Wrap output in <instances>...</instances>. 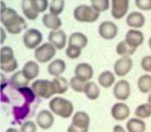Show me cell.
<instances>
[{
  "instance_id": "obj_28",
  "label": "cell",
  "mask_w": 151,
  "mask_h": 132,
  "mask_svg": "<svg viewBox=\"0 0 151 132\" xmlns=\"http://www.w3.org/2000/svg\"><path fill=\"white\" fill-rule=\"evenodd\" d=\"M139 90L143 94L151 92V75L145 74L139 78L137 81Z\"/></svg>"
},
{
  "instance_id": "obj_32",
  "label": "cell",
  "mask_w": 151,
  "mask_h": 132,
  "mask_svg": "<svg viewBox=\"0 0 151 132\" xmlns=\"http://www.w3.org/2000/svg\"><path fill=\"white\" fill-rule=\"evenodd\" d=\"M29 4L32 10L38 15L44 13L50 6L48 0H29Z\"/></svg>"
},
{
  "instance_id": "obj_8",
  "label": "cell",
  "mask_w": 151,
  "mask_h": 132,
  "mask_svg": "<svg viewBox=\"0 0 151 132\" xmlns=\"http://www.w3.org/2000/svg\"><path fill=\"white\" fill-rule=\"evenodd\" d=\"M114 96L119 101H125L131 96V85L126 80H120L116 83L114 87Z\"/></svg>"
},
{
  "instance_id": "obj_18",
  "label": "cell",
  "mask_w": 151,
  "mask_h": 132,
  "mask_svg": "<svg viewBox=\"0 0 151 132\" xmlns=\"http://www.w3.org/2000/svg\"><path fill=\"white\" fill-rule=\"evenodd\" d=\"M24 76L31 81L35 79L39 74V66L38 63L34 61H29L26 62L22 69Z\"/></svg>"
},
{
  "instance_id": "obj_5",
  "label": "cell",
  "mask_w": 151,
  "mask_h": 132,
  "mask_svg": "<svg viewBox=\"0 0 151 132\" xmlns=\"http://www.w3.org/2000/svg\"><path fill=\"white\" fill-rule=\"evenodd\" d=\"M18 62L15 58L13 49L8 46H4L1 48V62L0 68L1 71L6 73L14 72L18 68Z\"/></svg>"
},
{
  "instance_id": "obj_3",
  "label": "cell",
  "mask_w": 151,
  "mask_h": 132,
  "mask_svg": "<svg viewBox=\"0 0 151 132\" xmlns=\"http://www.w3.org/2000/svg\"><path fill=\"white\" fill-rule=\"evenodd\" d=\"M31 89L33 90L36 97L44 99H50L57 94L52 81L45 79L35 80L31 85Z\"/></svg>"
},
{
  "instance_id": "obj_35",
  "label": "cell",
  "mask_w": 151,
  "mask_h": 132,
  "mask_svg": "<svg viewBox=\"0 0 151 132\" xmlns=\"http://www.w3.org/2000/svg\"><path fill=\"white\" fill-rule=\"evenodd\" d=\"M91 6L99 13L105 12L110 8V0H90Z\"/></svg>"
},
{
  "instance_id": "obj_10",
  "label": "cell",
  "mask_w": 151,
  "mask_h": 132,
  "mask_svg": "<svg viewBox=\"0 0 151 132\" xmlns=\"http://www.w3.org/2000/svg\"><path fill=\"white\" fill-rule=\"evenodd\" d=\"M130 0H111V13L114 19H122L129 10Z\"/></svg>"
},
{
  "instance_id": "obj_36",
  "label": "cell",
  "mask_w": 151,
  "mask_h": 132,
  "mask_svg": "<svg viewBox=\"0 0 151 132\" xmlns=\"http://www.w3.org/2000/svg\"><path fill=\"white\" fill-rule=\"evenodd\" d=\"M17 90L18 92H19L20 94H22V96L24 97L25 102H27V103L31 104V103L35 100L36 95H35L33 90H32L31 88H29V87H22V88L19 89Z\"/></svg>"
},
{
  "instance_id": "obj_20",
  "label": "cell",
  "mask_w": 151,
  "mask_h": 132,
  "mask_svg": "<svg viewBox=\"0 0 151 132\" xmlns=\"http://www.w3.org/2000/svg\"><path fill=\"white\" fill-rule=\"evenodd\" d=\"M66 69V63L63 59L58 58L50 62L47 67L48 73L52 76H60Z\"/></svg>"
},
{
  "instance_id": "obj_40",
  "label": "cell",
  "mask_w": 151,
  "mask_h": 132,
  "mask_svg": "<svg viewBox=\"0 0 151 132\" xmlns=\"http://www.w3.org/2000/svg\"><path fill=\"white\" fill-rule=\"evenodd\" d=\"M136 6L144 11L151 10V0H135Z\"/></svg>"
},
{
  "instance_id": "obj_11",
  "label": "cell",
  "mask_w": 151,
  "mask_h": 132,
  "mask_svg": "<svg viewBox=\"0 0 151 132\" xmlns=\"http://www.w3.org/2000/svg\"><path fill=\"white\" fill-rule=\"evenodd\" d=\"M132 67V59L130 57H122L114 63V70L118 77H124L131 72Z\"/></svg>"
},
{
  "instance_id": "obj_6",
  "label": "cell",
  "mask_w": 151,
  "mask_h": 132,
  "mask_svg": "<svg viewBox=\"0 0 151 132\" xmlns=\"http://www.w3.org/2000/svg\"><path fill=\"white\" fill-rule=\"evenodd\" d=\"M57 49L50 42L44 43L35 50L34 56L35 60L41 63L50 61L56 54Z\"/></svg>"
},
{
  "instance_id": "obj_42",
  "label": "cell",
  "mask_w": 151,
  "mask_h": 132,
  "mask_svg": "<svg viewBox=\"0 0 151 132\" xmlns=\"http://www.w3.org/2000/svg\"><path fill=\"white\" fill-rule=\"evenodd\" d=\"M88 129H83V128H78L74 125L71 124L67 128V132H88Z\"/></svg>"
},
{
  "instance_id": "obj_41",
  "label": "cell",
  "mask_w": 151,
  "mask_h": 132,
  "mask_svg": "<svg viewBox=\"0 0 151 132\" xmlns=\"http://www.w3.org/2000/svg\"><path fill=\"white\" fill-rule=\"evenodd\" d=\"M141 66L146 72L151 73V56H147L143 57L141 61Z\"/></svg>"
},
{
  "instance_id": "obj_19",
  "label": "cell",
  "mask_w": 151,
  "mask_h": 132,
  "mask_svg": "<svg viewBox=\"0 0 151 132\" xmlns=\"http://www.w3.org/2000/svg\"><path fill=\"white\" fill-rule=\"evenodd\" d=\"M72 124L78 128L88 129L90 125V118L88 114L83 111L77 112L72 117Z\"/></svg>"
},
{
  "instance_id": "obj_21",
  "label": "cell",
  "mask_w": 151,
  "mask_h": 132,
  "mask_svg": "<svg viewBox=\"0 0 151 132\" xmlns=\"http://www.w3.org/2000/svg\"><path fill=\"white\" fill-rule=\"evenodd\" d=\"M43 25L52 30H60L62 26V21L58 16H55L51 13H46L42 17Z\"/></svg>"
},
{
  "instance_id": "obj_17",
  "label": "cell",
  "mask_w": 151,
  "mask_h": 132,
  "mask_svg": "<svg viewBox=\"0 0 151 132\" xmlns=\"http://www.w3.org/2000/svg\"><path fill=\"white\" fill-rule=\"evenodd\" d=\"M126 24L130 27L134 29H139L142 27L145 24V17L140 12H131L127 16Z\"/></svg>"
},
{
  "instance_id": "obj_1",
  "label": "cell",
  "mask_w": 151,
  "mask_h": 132,
  "mask_svg": "<svg viewBox=\"0 0 151 132\" xmlns=\"http://www.w3.org/2000/svg\"><path fill=\"white\" fill-rule=\"evenodd\" d=\"M0 20L6 30L13 35L19 34L27 27L25 19L11 7L1 9Z\"/></svg>"
},
{
  "instance_id": "obj_26",
  "label": "cell",
  "mask_w": 151,
  "mask_h": 132,
  "mask_svg": "<svg viewBox=\"0 0 151 132\" xmlns=\"http://www.w3.org/2000/svg\"><path fill=\"white\" fill-rule=\"evenodd\" d=\"M126 128L128 132H145L146 123L139 118H131L127 122Z\"/></svg>"
},
{
  "instance_id": "obj_30",
  "label": "cell",
  "mask_w": 151,
  "mask_h": 132,
  "mask_svg": "<svg viewBox=\"0 0 151 132\" xmlns=\"http://www.w3.org/2000/svg\"><path fill=\"white\" fill-rule=\"evenodd\" d=\"M52 82L54 84L55 87L57 94H63L67 92L69 84L65 78L62 76L55 77L52 80Z\"/></svg>"
},
{
  "instance_id": "obj_47",
  "label": "cell",
  "mask_w": 151,
  "mask_h": 132,
  "mask_svg": "<svg viewBox=\"0 0 151 132\" xmlns=\"http://www.w3.org/2000/svg\"><path fill=\"white\" fill-rule=\"evenodd\" d=\"M148 45H149V47L150 48L151 50V37L150 38H149V41H148Z\"/></svg>"
},
{
  "instance_id": "obj_31",
  "label": "cell",
  "mask_w": 151,
  "mask_h": 132,
  "mask_svg": "<svg viewBox=\"0 0 151 132\" xmlns=\"http://www.w3.org/2000/svg\"><path fill=\"white\" fill-rule=\"evenodd\" d=\"M136 117L139 119H147L151 117V105L149 103H142L137 107L134 112Z\"/></svg>"
},
{
  "instance_id": "obj_25",
  "label": "cell",
  "mask_w": 151,
  "mask_h": 132,
  "mask_svg": "<svg viewBox=\"0 0 151 132\" xmlns=\"http://www.w3.org/2000/svg\"><path fill=\"white\" fill-rule=\"evenodd\" d=\"M83 93H85L87 98L91 100H94L98 99L100 94V89L98 85L93 81H88L86 83Z\"/></svg>"
},
{
  "instance_id": "obj_16",
  "label": "cell",
  "mask_w": 151,
  "mask_h": 132,
  "mask_svg": "<svg viewBox=\"0 0 151 132\" xmlns=\"http://www.w3.org/2000/svg\"><path fill=\"white\" fill-rule=\"evenodd\" d=\"M55 118L52 112L48 110H41L36 117V123L38 127L44 130L49 129L54 124Z\"/></svg>"
},
{
  "instance_id": "obj_45",
  "label": "cell",
  "mask_w": 151,
  "mask_h": 132,
  "mask_svg": "<svg viewBox=\"0 0 151 132\" xmlns=\"http://www.w3.org/2000/svg\"><path fill=\"white\" fill-rule=\"evenodd\" d=\"M6 132H19V131L15 128H7Z\"/></svg>"
},
{
  "instance_id": "obj_37",
  "label": "cell",
  "mask_w": 151,
  "mask_h": 132,
  "mask_svg": "<svg viewBox=\"0 0 151 132\" xmlns=\"http://www.w3.org/2000/svg\"><path fill=\"white\" fill-rule=\"evenodd\" d=\"M86 83L83 82L75 76L72 78L69 81V87L72 90L78 93H82L84 92Z\"/></svg>"
},
{
  "instance_id": "obj_4",
  "label": "cell",
  "mask_w": 151,
  "mask_h": 132,
  "mask_svg": "<svg viewBox=\"0 0 151 132\" xmlns=\"http://www.w3.org/2000/svg\"><path fill=\"white\" fill-rule=\"evenodd\" d=\"M74 18L75 20L83 23H93L97 21L100 13L96 11L91 6L81 4L74 10Z\"/></svg>"
},
{
  "instance_id": "obj_27",
  "label": "cell",
  "mask_w": 151,
  "mask_h": 132,
  "mask_svg": "<svg viewBox=\"0 0 151 132\" xmlns=\"http://www.w3.org/2000/svg\"><path fill=\"white\" fill-rule=\"evenodd\" d=\"M136 51H137V49L133 48L131 46L128 45V43L125 40L118 43L116 47V53H117L118 56L121 57H130L134 55Z\"/></svg>"
},
{
  "instance_id": "obj_14",
  "label": "cell",
  "mask_w": 151,
  "mask_h": 132,
  "mask_svg": "<svg viewBox=\"0 0 151 132\" xmlns=\"http://www.w3.org/2000/svg\"><path fill=\"white\" fill-rule=\"evenodd\" d=\"M131 114L129 106L124 103H116L111 109L112 118L117 121H123L128 119Z\"/></svg>"
},
{
  "instance_id": "obj_43",
  "label": "cell",
  "mask_w": 151,
  "mask_h": 132,
  "mask_svg": "<svg viewBox=\"0 0 151 132\" xmlns=\"http://www.w3.org/2000/svg\"><path fill=\"white\" fill-rule=\"evenodd\" d=\"M114 132H126L122 126L120 125H116L113 128Z\"/></svg>"
},
{
  "instance_id": "obj_23",
  "label": "cell",
  "mask_w": 151,
  "mask_h": 132,
  "mask_svg": "<svg viewBox=\"0 0 151 132\" xmlns=\"http://www.w3.org/2000/svg\"><path fill=\"white\" fill-rule=\"evenodd\" d=\"M10 87L16 89L22 88V87H27L28 84H29V81H28L22 73V70H19L16 72L12 77L10 78V81H9Z\"/></svg>"
},
{
  "instance_id": "obj_34",
  "label": "cell",
  "mask_w": 151,
  "mask_h": 132,
  "mask_svg": "<svg viewBox=\"0 0 151 132\" xmlns=\"http://www.w3.org/2000/svg\"><path fill=\"white\" fill-rule=\"evenodd\" d=\"M22 10L25 17L30 21H34L38 19V15L36 14L32 10L29 4V0H22Z\"/></svg>"
},
{
  "instance_id": "obj_12",
  "label": "cell",
  "mask_w": 151,
  "mask_h": 132,
  "mask_svg": "<svg viewBox=\"0 0 151 132\" xmlns=\"http://www.w3.org/2000/svg\"><path fill=\"white\" fill-rule=\"evenodd\" d=\"M94 69L88 63H80L75 68V76L84 83H87L93 78Z\"/></svg>"
},
{
  "instance_id": "obj_38",
  "label": "cell",
  "mask_w": 151,
  "mask_h": 132,
  "mask_svg": "<svg viewBox=\"0 0 151 132\" xmlns=\"http://www.w3.org/2000/svg\"><path fill=\"white\" fill-rule=\"evenodd\" d=\"M82 53V50L79 47L72 45H68V47L66 50V55L69 58L77 59L81 56Z\"/></svg>"
},
{
  "instance_id": "obj_7",
  "label": "cell",
  "mask_w": 151,
  "mask_h": 132,
  "mask_svg": "<svg viewBox=\"0 0 151 132\" xmlns=\"http://www.w3.org/2000/svg\"><path fill=\"white\" fill-rule=\"evenodd\" d=\"M43 41V34L35 28L27 30L23 35V43L29 50H34L40 46Z\"/></svg>"
},
{
  "instance_id": "obj_44",
  "label": "cell",
  "mask_w": 151,
  "mask_h": 132,
  "mask_svg": "<svg viewBox=\"0 0 151 132\" xmlns=\"http://www.w3.org/2000/svg\"><path fill=\"white\" fill-rule=\"evenodd\" d=\"M5 33L4 32V30L3 29V27H1V44H3L4 43V39H6V35H4V34Z\"/></svg>"
},
{
  "instance_id": "obj_22",
  "label": "cell",
  "mask_w": 151,
  "mask_h": 132,
  "mask_svg": "<svg viewBox=\"0 0 151 132\" xmlns=\"http://www.w3.org/2000/svg\"><path fill=\"white\" fill-rule=\"evenodd\" d=\"M88 43V40L86 35L81 32H73L69 38V45L75 46L81 50L85 48Z\"/></svg>"
},
{
  "instance_id": "obj_2",
  "label": "cell",
  "mask_w": 151,
  "mask_h": 132,
  "mask_svg": "<svg viewBox=\"0 0 151 132\" xmlns=\"http://www.w3.org/2000/svg\"><path fill=\"white\" fill-rule=\"evenodd\" d=\"M49 107L54 115L67 119L72 115L74 106L70 100L61 97H55L49 103Z\"/></svg>"
},
{
  "instance_id": "obj_33",
  "label": "cell",
  "mask_w": 151,
  "mask_h": 132,
  "mask_svg": "<svg viewBox=\"0 0 151 132\" xmlns=\"http://www.w3.org/2000/svg\"><path fill=\"white\" fill-rule=\"evenodd\" d=\"M64 7V0H51L50 6H49L50 13L55 16H59L63 13Z\"/></svg>"
},
{
  "instance_id": "obj_29",
  "label": "cell",
  "mask_w": 151,
  "mask_h": 132,
  "mask_svg": "<svg viewBox=\"0 0 151 132\" xmlns=\"http://www.w3.org/2000/svg\"><path fill=\"white\" fill-rule=\"evenodd\" d=\"M29 105H30L29 103L24 102V103L22 106H14L13 108V114L15 119L17 120H22L24 119L30 111Z\"/></svg>"
},
{
  "instance_id": "obj_24",
  "label": "cell",
  "mask_w": 151,
  "mask_h": 132,
  "mask_svg": "<svg viewBox=\"0 0 151 132\" xmlns=\"http://www.w3.org/2000/svg\"><path fill=\"white\" fill-rule=\"evenodd\" d=\"M114 74L109 70H106L100 74L98 76V83L102 87L109 89L114 85L115 82Z\"/></svg>"
},
{
  "instance_id": "obj_13",
  "label": "cell",
  "mask_w": 151,
  "mask_h": 132,
  "mask_svg": "<svg viewBox=\"0 0 151 132\" xmlns=\"http://www.w3.org/2000/svg\"><path fill=\"white\" fill-rule=\"evenodd\" d=\"M66 39H67L66 34L62 30H52L48 35L49 42L59 50L65 48L66 44Z\"/></svg>"
},
{
  "instance_id": "obj_39",
  "label": "cell",
  "mask_w": 151,
  "mask_h": 132,
  "mask_svg": "<svg viewBox=\"0 0 151 132\" xmlns=\"http://www.w3.org/2000/svg\"><path fill=\"white\" fill-rule=\"evenodd\" d=\"M20 132H37V125L32 120L26 121L21 126Z\"/></svg>"
},
{
  "instance_id": "obj_15",
  "label": "cell",
  "mask_w": 151,
  "mask_h": 132,
  "mask_svg": "<svg viewBox=\"0 0 151 132\" xmlns=\"http://www.w3.org/2000/svg\"><path fill=\"white\" fill-rule=\"evenodd\" d=\"M125 41L131 47L137 49L144 43L145 35L143 32L139 30L131 29L127 32Z\"/></svg>"
},
{
  "instance_id": "obj_9",
  "label": "cell",
  "mask_w": 151,
  "mask_h": 132,
  "mask_svg": "<svg viewBox=\"0 0 151 132\" xmlns=\"http://www.w3.org/2000/svg\"><path fill=\"white\" fill-rule=\"evenodd\" d=\"M117 26L111 21L102 22L98 27V33L102 38L105 40H112L118 35Z\"/></svg>"
},
{
  "instance_id": "obj_46",
  "label": "cell",
  "mask_w": 151,
  "mask_h": 132,
  "mask_svg": "<svg viewBox=\"0 0 151 132\" xmlns=\"http://www.w3.org/2000/svg\"><path fill=\"white\" fill-rule=\"evenodd\" d=\"M147 101H148V103H150V104L151 105V92L148 95V99H147Z\"/></svg>"
}]
</instances>
